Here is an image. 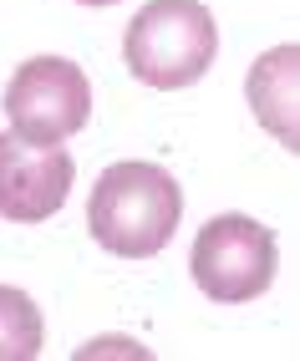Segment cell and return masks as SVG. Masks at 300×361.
Returning a JSON list of instances; mask_svg holds the SVG:
<instances>
[{
	"label": "cell",
	"mask_w": 300,
	"mask_h": 361,
	"mask_svg": "<svg viewBox=\"0 0 300 361\" xmlns=\"http://www.w3.org/2000/svg\"><path fill=\"white\" fill-rule=\"evenodd\" d=\"M184 219V188L158 163H112L102 168L92 199H87V229L92 239L117 259H148L158 255Z\"/></svg>",
	"instance_id": "6da1fadb"
},
{
	"label": "cell",
	"mask_w": 300,
	"mask_h": 361,
	"mask_svg": "<svg viewBox=\"0 0 300 361\" xmlns=\"http://www.w3.org/2000/svg\"><path fill=\"white\" fill-rule=\"evenodd\" d=\"M219 56V26L204 11V0H148L128 20L122 61L153 92L193 87Z\"/></svg>",
	"instance_id": "7a4b0ae2"
},
{
	"label": "cell",
	"mask_w": 300,
	"mask_h": 361,
	"mask_svg": "<svg viewBox=\"0 0 300 361\" xmlns=\"http://www.w3.org/2000/svg\"><path fill=\"white\" fill-rule=\"evenodd\" d=\"M193 285L219 305H244L270 290L275 270H280V250L275 234L249 219V214H219L198 229L193 255H188Z\"/></svg>",
	"instance_id": "3957f363"
},
{
	"label": "cell",
	"mask_w": 300,
	"mask_h": 361,
	"mask_svg": "<svg viewBox=\"0 0 300 361\" xmlns=\"http://www.w3.org/2000/svg\"><path fill=\"white\" fill-rule=\"evenodd\" d=\"M6 117L31 142H66L92 117L87 71L66 56H31L6 87Z\"/></svg>",
	"instance_id": "277c9868"
},
{
	"label": "cell",
	"mask_w": 300,
	"mask_h": 361,
	"mask_svg": "<svg viewBox=\"0 0 300 361\" xmlns=\"http://www.w3.org/2000/svg\"><path fill=\"white\" fill-rule=\"evenodd\" d=\"M77 163L61 142H31L20 133H0V219L46 224L61 214Z\"/></svg>",
	"instance_id": "5b68a950"
},
{
	"label": "cell",
	"mask_w": 300,
	"mask_h": 361,
	"mask_svg": "<svg viewBox=\"0 0 300 361\" xmlns=\"http://www.w3.org/2000/svg\"><path fill=\"white\" fill-rule=\"evenodd\" d=\"M295 92H300V46L285 41L265 51L244 77V97L255 107V123L280 142L285 153L300 148V117H295Z\"/></svg>",
	"instance_id": "8992f818"
},
{
	"label": "cell",
	"mask_w": 300,
	"mask_h": 361,
	"mask_svg": "<svg viewBox=\"0 0 300 361\" xmlns=\"http://www.w3.org/2000/svg\"><path fill=\"white\" fill-rule=\"evenodd\" d=\"M41 310L26 290L0 285V361H36L41 356Z\"/></svg>",
	"instance_id": "52a82bcc"
},
{
	"label": "cell",
	"mask_w": 300,
	"mask_h": 361,
	"mask_svg": "<svg viewBox=\"0 0 300 361\" xmlns=\"http://www.w3.org/2000/svg\"><path fill=\"white\" fill-rule=\"evenodd\" d=\"M77 6H117V0H77Z\"/></svg>",
	"instance_id": "ba28073f"
}]
</instances>
